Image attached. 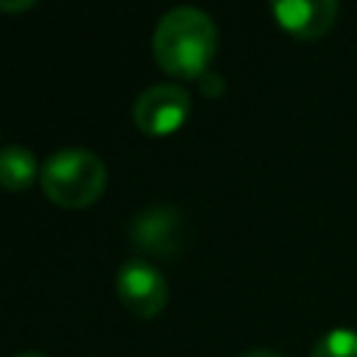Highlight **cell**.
<instances>
[{
	"instance_id": "obj_11",
	"label": "cell",
	"mask_w": 357,
	"mask_h": 357,
	"mask_svg": "<svg viewBox=\"0 0 357 357\" xmlns=\"http://www.w3.org/2000/svg\"><path fill=\"white\" fill-rule=\"evenodd\" d=\"M17 357H45V354H36V351H22V354H17Z\"/></svg>"
},
{
	"instance_id": "obj_7",
	"label": "cell",
	"mask_w": 357,
	"mask_h": 357,
	"mask_svg": "<svg viewBox=\"0 0 357 357\" xmlns=\"http://www.w3.org/2000/svg\"><path fill=\"white\" fill-rule=\"evenodd\" d=\"M36 176H42V170H39L36 156L28 148H22V145H6L0 151V184L6 190H14V192L28 190Z\"/></svg>"
},
{
	"instance_id": "obj_9",
	"label": "cell",
	"mask_w": 357,
	"mask_h": 357,
	"mask_svg": "<svg viewBox=\"0 0 357 357\" xmlns=\"http://www.w3.org/2000/svg\"><path fill=\"white\" fill-rule=\"evenodd\" d=\"M240 357H282V354L273 349H251V351H243Z\"/></svg>"
},
{
	"instance_id": "obj_4",
	"label": "cell",
	"mask_w": 357,
	"mask_h": 357,
	"mask_svg": "<svg viewBox=\"0 0 357 357\" xmlns=\"http://www.w3.org/2000/svg\"><path fill=\"white\" fill-rule=\"evenodd\" d=\"M190 114V95L176 84H153L142 89L131 106L134 126L148 137H167L184 126Z\"/></svg>"
},
{
	"instance_id": "obj_10",
	"label": "cell",
	"mask_w": 357,
	"mask_h": 357,
	"mask_svg": "<svg viewBox=\"0 0 357 357\" xmlns=\"http://www.w3.org/2000/svg\"><path fill=\"white\" fill-rule=\"evenodd\" d=\"M33 6V0H28V3H8V0H0V8H6V11H14V8H31Z\"/></svg>"
},
{
	"instance_id": "obj_6",
	"label": "cell",
	"mask_w": 357,
	"mask_h": 357,
	"mask_svg": "<svg viewBox=\"0 0 357 357\" xmlns=\"http://www.w3.org/2000/svg\"><path fill=\"white\" fill-rule=\"evenodd\" d=\"M271 11L287 33L298 39H318L335 25L340 6L335 0H279Z\"/></svg>"
},
{
	"instance_id": "obj_3",
	"label": "cell",
	"mask_w": 357,
	"mask_h": 357,
	"mask_svg": "<svg viewBox=\"0 0 357 357\" xmlns=\"http://www.w3.org/2000/svg\"><path fill=\"white\" fill-rule=\"evenodd\" d=\"M128 237L137 251L151 257H176L187 243V223L170 204H153L131 218Z\"/></svg>"
},
{
	"instance_id": "obj_8",
	"label": "cell",
	"mask_w": 357,
	"mask_h": 357,
	"mask_svg": "<svg viewBox=\"0 0 357 357\" xmlns=\"http://www.w3.org/2000/svg\"><path fill=\"white\" fill-rule=\"evenodd\" d=\"M310 357H357V332L354 329H332V332H326L312 346Z\"/></svg>"
},
{
	"instance_id": "obj_5",
	"label": "cell",
	"mask_w": 357,
	"mask_h": 357,
	"mask_svg": "<svg viewBox=\"0 0 357 357\" xmlns=\"http://www.w3.org/2000/svg\"><path fill=\"white\" fill-rule=\"evenodd\" d=\"M114 284L123 307L137 318H156L167 304V282L148 259H126L117 271Z\"/></svg>"
},
{
	"instance_id": "obj_1",
	"label": "cell",
	"mask_w": 357,
	"mask_h": 357,
	"mask_svg": "<svg viewBox=\"0 0 357 357\" xmlns=\"http://www.w3.org/2000/svg\"><path fill=\"white\" fill-rule=\"evenodd\" d=\"M151 50L165 73L176 78H204L218 50V28L206 11L178 6L156 22Z\"/></svg>"
},
{
	"instance_id": "obj_2",
	"label": "cell",
	"mask_w": 357,
	"mask_h": 357,
	"mask_svg": "<svg viewBox=\"0 0 357 357\" xmlns=\"http://www.w3.org/2000/svg\"><path fill=\"white\" fill-rule=\"evenodd\" d=\"M106 178H109L106 165L95 151L61 148L45 159L39 184L56 206L84 209L103 195Z\"/></svg>"
}]
</instances>
